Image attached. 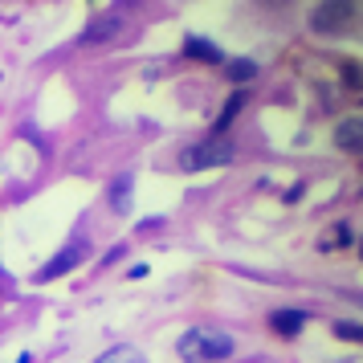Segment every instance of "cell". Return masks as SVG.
Masks as SVG:
<instances>
[{"mask_svg": "<svg viewBox=\"0 0 363 363\" xmlns=\"http://www.w3.org/2000/svg\"><path fill=\"white\" fill-rule=\"evenodd\" d=\"M127 29V17H123V9H111L106 17H99L90 29L82 33V45H106V41H115L118 33Z\"/></svg>", "mask_w": 363, "mask_h": 363, "instance_id": "obj_4", "label": "cell"}, {"mask_svg": "<svg viewBox=\"0 0 363 363\" xmlns=\"http://www.w3.org/2000/svg\"><path fill=\"white\" fill-rule=\"evenodd\" d=\"M343 82L347 86H359V66H355V62H347V66H343Z\"/></svg>", "mask_w": 363, "mask_h": 363, "instance_id": "obj_15", "label": "cell"}, {"mask_svg": "<svg viewBox=\"0 0 363 363\" xmlns=\"http://www.w3.org/2000/svg\"><path fill=\"white\" fill-rule=\"evenodd\" d=\"M330 330H335L343 343H363V327H359V323H335Z\"/></svg>", "mask_w": 363, "mask_h": 363, "instance_id": "obj_13", "label": "cell"}, {"mask_svg": "<svg viewBox=\"0 0 363 363\" xmlns=\"http://www.w3.org/2000/svg\"><path fill=\"white\" fill-rule=\"evenodd\" d=\"M335 143L343 151H359L363 147V118H355V115L343 118V123L335 127Z\"/></svg>", "mask_w": 363, "mask_h": 363, "instance_id": "obj_8", "label": "cell"}, {"mask_svg": "<svg viewBox=\"0 0 363 363\" xmlns=\"http://www.w3.org/2000/svg\"><path fill=\"white\" fill-rule=\"evenodd\" d=\"M225 78H229V82H253V78H257V62H249V57H233L229 66H225Z\"/></svg>", "mask_w": 363, "mask_h": 363, "instance_id": "obj_10", "label": "cell"}, {"mask_svg": "<svg viewBox=\"0 0 363 363\" xmlns=\"http://www.w3.org/2000/svg\"><path fill=\"white\" fill-rule=\"evenodd\" d=\"M131 188H135L131 172H127V176H118V180L111 184V208H115V213H127V204H131Z\"/></svg>", "mask_w": 363, "mask_h": 363, "instance_id": "obj_9", "label": "cell"}, {"mask_svg": "<svg viewBox=\"0 0 363 363\" xmlns=\"http://www.w3.org/2000/svg\"><path fill=\"white\" fill-rule=\"evenodd\" d=\"M262 4H269V9H281V4H290V0H262Z\"/></svg>", "mask_w": 363, "mask_h": 363, "instance_id": "obj_16", "label": "cell"}, {"mask_svg": "<svg viewBox=\"0 0 363 363\" xmlns=\"http://www.w3.org/2000/svg\"><path fill=\"white\" fill-rule=\"evenodd\" d=\"M82 257H86V237H74V245L62 249V253H57V257H53V262L45 265V269H41L33 281H41V286H45V281L62 278V274H66V269H74V265L82 262Z\"/></svg>", "mask_w": 363, "mask_h": 363, "instance_id": "obj_5", "label": "cell"}, {"mask_svg": "<svg viewBox=\"0 0 363 363\" xmlns=\"http://www.w3.org/2000/svg\"><path fill=\"white\" fill-rule=\"evenodd\" d=\"M233 355V339L220 330H184L180 335V359L184 363H216Z\"/></svg>", "mask_w": 363, "mask_h": 363, "instance_id": "obj_1", "label": "cell"}, {"mask_svg": "<svg viewBox=\"0 0 363 363\" xmlns=\"http://www.w3.org/2000/svg\"><path fill=\"white\" fill-rule=\"evenodd\" d=\"M237 155V143H233L229 135H208V139H200L192 147L180 151V167L184 172H204V167H225Z\"/></svg>", "mask_w": 363, "mask_h": 363, "instance_id": "obj_2", "label": "cell"}, {"mask_svg": "<svg viewBox=\"0 0 363 363\" xmlns=\"http://www.w3.org/2000/svg\"><path fill=\"white\" fill-rule=\"evenodd\" d=\"M343 245H351V225H335L330 237L323 241V249H343Z\"/></svg>", "mask_w": 363, "mask_h": 363, "instance_id": "obj_14", "label": "cell"}, {"mask_svg": "<svg viewBox=\"0 0 363 363\" xmlns=\"http://www.w3.org/2000/svg\"><path fill=\"white\" fill-rule=\"evenodd\" d=\"M245 102H249L245 94H233V99L225 102V111H220V118H216V131H225V127H229L233 118H237L241 111H245Z\"/></svg>", "mask_w": 363, "mask_h": 363, "instance_id": "obj_11", "label": "cell"}, {"mask_svg": "<svg viewBox=\"0 0 363 363\" xmlns=\"http://www.w3.org/2000/svg\"><path fill=\"white\" fill-rule=\"evenodd\" d=\"M355 25V0H318L311 9V29L318 37H339Z\"/></svg>", "mask_w": 363, "mask_h": 363, "instance_id": "obj_3", "label": "cell"}, {"mask_svg": "<svg viewBox=\"0 0 363 363\" xmlns=\"http://www.w3.org/2000/svg\"><path fill=\"white\" fill-rule=\"evenodd\" d=\"M17 363H33V355H21V359Z\"/></svg>", "mask_w": 363, "mask_h": 363, "instance_id": "obj_17", "label": "cell"}, {"mask_svg": "<svg viewBox=\"0 0 363 363\" xmlns=\"http://www.w3.org/2000/svg\"><path fill=\"white\" fill-rule=\"evenodd\" d=\"M94 363H143V355H139L135 347H111V351L99 355Z\"/></svg>", "mask_w": 363, "mask_h": 363, "instance_id": "obj_12", "label": "cell"}, {"mask_svg": "<svg viewBox=\"0 0 363 363\" xmlns=\"http://www.w3.org/2000/svg\"><path fill=\"white\" fill-rule=\"evenodd\" d=\"M302 327H306V314L302 311H274L269 314V330L281 335V339H294Z\"/></svg>", "mask_w": 363, "mask_h": 363, "instance_id": "obj_7", "label": "cell"}, {"mask_svg": "<svg viewBox=\"0 0 363 363\" xmlns=\"http://www.w3.org/2000/svg\"><path fill=\"white\" fill-rule=\"evenodd\" d=\"M184 57L204 62V66H225V53H220V45H213L208 37H200V33H188V37H184Z\"/></svg>", "mask_w": 363, "mask_h": 363, "instance_id": "obj_6", "label": "cell"}]
</instances>
